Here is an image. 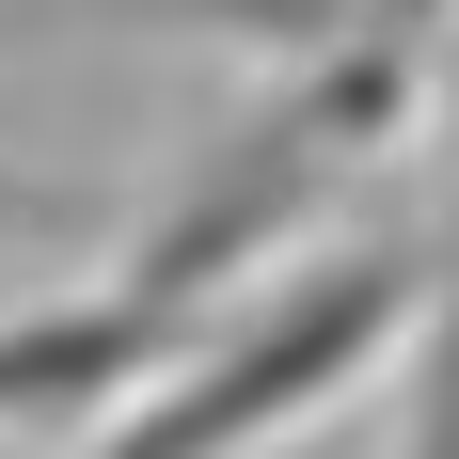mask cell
I'll return each mask as SVG.
<instances>
[{
  "label": "cell",
  "instance_id": "obj_1",
  "mask_svg": "<svg viewBox=\"0 0 459 459\" xmlns=\"http://www.w3.org/2000/svg\"><path fill=\"white\" fill-rule=\"evenodd\" d=\"M428 95H444V48L380 32V16H365V32H333V48H285L270 80H254V111L206 127V159L127 222L111 270L159 285L175 317H190V301H222V285H270L333 190L365 175V159H396V127H412Z\"/></svg>",
  "mask_w": 459,
  "mask_h": 459
},
{
  "label": "cell",
  "instance_id": "obj_2",
  "mask_svg": "<svg viewBox=\"0 0 459 459\" xmlns=\"http://www.w3.org/2000/svg\"><path fill=\"white\" fill-rule=\"evenodd\" d=\"M428 333V238H349V254H301L238 301L206 349H190L159 396H143L111 444L143 459H238V444H285L317 428L333 396H365L396 349Z\"/></svg>",
  "mask_w": 459,
  "mask_h": 459
},
{
  "label": "cell",
  "instance_id": "obj_3",
  "mask_svg": "<svg viewBox=\"0 0 459 459\" xmlns=\"http://www.w3.org/2000/svg\"><path fill=\"white\" fill-rule=\"evenodd\" d=\"M175 301L159 285H64V301H16L0 317V444H111V428L175 380Z\"/></svg>",
  "mask_w": 459,
  "mask_h": 459
},
{
  "label": "cell",
  "instance_id": "obj_4",
  "mask_svg": "<svg viewBox=\"0 0 459 459\" xmlns=\"http://www.w3.org/2000/svg\"><path fill=\"white\" fill-rule=\"evenodd\" d=\"M412 459H459V48H444V222H428V333H412Z\"/></svg>",
  "mask_w": 459,
  "mask_h": 459
},
{
  "label": "cell",
  "instance_id": "obj_5",
  "mask_svg": "<svg viewBox=\"0 0 459 459\" xmlns=\"http://www.w3.org/2000/svg\"><path fill=\"white\" fill-rule=\"evenodd\" d=\"M380 32H412V48H459V0H365Z\"/></svg>",
  "mask_w": 459,
  "mask_h": 459
}]
</instances>
